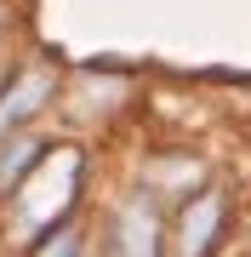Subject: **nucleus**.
<instances>
[{"label": "nucleus", "instance_id": "obj_3", "mask_svg": "<svg viewBox=\"0 0 251 257\" xmlns=\"http://www.w3.org/2000/svg\"><path fill=\"white\" fill-rule=\"evenodd\" d=\"M217 229H223V194H194L183 211V234H177V257H205L217 246Z\"/></svg>", "mask_w": 251, "mask_h": 257}, {"label": "nucleus", "instance_id": "obj_4", "mask_svg": "<svg viewBox=\"0 0 251 257\" xmlns=\"http://www.w3.org/2000/svg\"><path fill=\"white\" fill-rule=\"evenodd\" d=\"M52 97V69H29L18 86H12L6 97H0V132H12V126H23L29 114L40 109V103Z\"/></svg>", "mask_w": 251, "mask_h": 257}, {"label": "nucleus", "instance_id": "obj_5", "mask_svg": "<svg viewBox=\"0 0 251 257\" xmlns=\"http://www.w3.org/2000/svg\"><path fill=\"white\" fill-rule=\"evenodd\" d=\"M35 257H80V251H75V234H69V229H63V234H46V246H40Z\"/></svg>", "mask_w": 251, "mask_h": 257}, {"label": "nucleus", "instance_id": "obj_1", "mask_svg": "<svg viewBox=\"0 0 251 257\" xmlns=\"http://www.w3.org/2000/svg\"><path fill=\"white\" fill-rule=\"evenodd\" d=\"M75 183H80V155H75V149L40 155V166H29V177L18 183V206H12L18 234L52 229V223L69 211V200H75Z\"/></svg>", "mask_w": 251, "mask_h": 257}, {"label": "nucleus", "instance_id": "obj_2", "mask_svg": "<svg viewBox=\"0 0 251 257\" xmlns=\"http://www.w3.org/2000/svg\"><path fill=\"white\" fill-rule=\"evenodd\" d=\"M114 257H160V206L154 200H126L109 229Z\"/></svg>", "mask_w": 251, "mask_h": 257}]
</instances>
